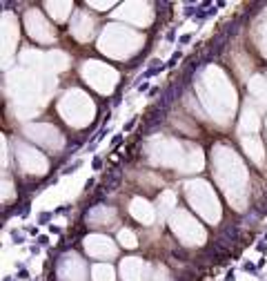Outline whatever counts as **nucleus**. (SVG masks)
Returning <instances> with one entry per match:
<instances>
[{"label":"nucleus","mask_w":267,"mask_h":281,"mask_svg":"<svg viewBox=\"0 0 267 281\" xmlns=\"http://www.w3.org/2000/svg\"><path fill=\"white\" fill-rule=\"evenodd\" d=\"M134 125H136V118H131V120H129V123L125 125V132H129V129H134Z\"/></svg>","instance_id":"nucleus-21"},{"label":"nucleus","mask_w":267,"mask_h":281,"mask_svg":"<svg viewBox=\"0 0 267 281\" xmlns=\"http://www.w3.org/2000/svg\"><path fill=\"white\" fill-rule=\"evenodd\" d=\"M238 239H241V232H238V228L234 226V223H227V226L216 234V241H214V243H216L221 250L232 252V246H234Z\"/></svg>","instance_id":"nucleus-1"},{"label":"nucleus","mask_w":267,"mask_h":281,"mask_svg":"<svg viewBox=\"0 0 267 281\" xmlns=\"http://www.w3.org/2000/svg\"><path fill=\"white\" fill-rule=\"evenodd\" d=\"M18 279H22V281H27V279H29V272H27L25 263H18Z\"/></svg>","instance_id":"nucleus-9"},{"label":"nucleus","mask_w":267,"mask_h":281,"mask_svg":"<svg viewBox=\"0 0 267 281\" xmlns=\"http://www.w3.org/2000/svg\"><path fill=\"white\" fill-rule=\"evenodd\" d=\"M120 181H122V170H118V167H114V170L107 174V179H105V194L107 192H116L120 187Z\"/></svg>","instance_id":"nucleus-3"},{"label":"nucleus","mask_w":267,"mask_h":281,"mask_svg":"<svg viewBox=\"0 0 267 281\" xmlns=\"http://www.w3.org/2000/svg\"><path fill=\"white\" fill-rule=\"evenodd\" d=\"M165 116H167V109H160L158 105H154V107H149V109L145 112L142 120H145L147 129H154V127H158V125L165 120Z\"/></svg>","instance_id":"nucleus-2"},{"label":"nucleus","mask_w":267,"mask_h":281,"mask_svg":"<svg viewBox=\"0 0 267 281\" xmlns=\"http://www.w3.org/2000/svg\"><path fill=\"white\" fill-rule=\"evenodd\" d=\"M5 281H14V277H9V275H7V277H5Z\"/></svg>","instance_id":"nucleus-25"},{"label":"nucleus","mask_w":267,"mask_h":281,"mask_svg":"<svg viewBox=\"0 0 267 281\" xmlns=\"http://www.w3.org/2000/svg\"><path fill=\"white\" fill-rule=\"evenodd\" d=\"M69 210H71V208H69V205H62V208H58V210H56L54 214H67V212H69Z\"/></svg>","instance_id":"nucleus-17"},{"label":"nucleus","mask_w":267,"mask_h":281,"mask_svg":"<svg viewBox=\"0 0 267 281\" xmlns=\"http://www.w3.org/2000/svg\"><path fill=\"white\" fill-rule=\"evenodd\" d=\"M94 185H96V181H94V179H89L87 183H85V190H87V192H89V190H94Z\"/></svg>","instance_id":"nucleus-18"},{"label":"nucleus","mask_w":267,"mask_h":281,"mask_svg":"<svg viewBox=\"0 0 267 281\" xmlns=\"http://www.w3.org/2000/svg\"><path fill=\"white\" fill-rule=\"evenodd\" d=\"M241 20H243V18H238V20H234V22H227V25H225L223 34L227 36V38H232V36H236V34H238V27H241Z\"/></svg>","instance_id":"nucleus-4"},{"label":"nucleus","mask_w":267,"mask_h":281,"mask_svg":"<svg viewBox=\"0 0 267 281\" xmlns=\"http://www.w3.org/2000/svg\"><path fill=\"white\" fill-rule=\"evenodd\" d=\"M225 281H234V270H227V275H225Z\"/></svg>","instance_id":"nucleus-22"},{"label":"nucleus","mask_w":267,"mask_h":281,"mask_svg":"<svg viewBox=\"0 0 267 281\" xmlns=\"http://www.w3.org/2000/svg\"><path fill=\"white\" fill-rule=\"evenodd\" d=\"M49 230H51V232H54V234H60V232H62V230H60V228H56V226H54V223H51V226H49Z\"/></svg>","instance_id":"nucleus-24"},{"label":"nucleus","mask_w":267,"mask_h":281,"mask_svg":"<svg viewBox=\"0 0 267 281\" xmlns=\"http://www.w3.org/2000/svg\"><path fill=\"white\" fill-rule=\"evenodd\" d=\"M120 140H122V136H120V134H116V136H114V138H111V145H114V147H116V145L120 143Z\"/></svg>","instance_id":"nucleus-20"},{"label":"nucleus","mask_w":267,"mask_h":281,"mask_svg":"<svg viewBox=\"0 0 267 281\" xmlns=\"http://www.w3.org/2000/svg\"><path fill=\"white\" fill-rule=\"evenodd\" d=\"M243 270H245V272L256 275V266H254V263H249V261H245V263H243Z\"/></svg>","instance_id":"nucleus-11"},{"label":"nucleus","mask_w":267,"mask_h":281,"mask_svg":"<svg viewBox=\"0 0 267 281\" xmlns=\"http://www.w3.org/2000/svg\"><path fill=\"white\" fill-rule=\"evenodd\" d=\"M51 217H54L51 212H40V214H38V223H47V221H51Z\"/></svg>","instance_id":"nucleus-10"},{"label":"nucleus","mask_w":267,"mask_h":281,"mask_svg":"<svg viewBox=\"0 0 267 281\" xmlns=\"http://www.w3.org/2000/svg\"><path fill=\"white\" fill-rule=\"evenodd\" d=\"M78 167H82V161H80V158H76L74 163H69V165H67L65 170H62V174H71V172H76V170H78Z\"/></svg>","instance_id":"nucleus-5"},{"label":"nucleus","mask_w":267,"mask_h":281,"mask_svg":"<svg viewBox=\"0 0 267 281\" xmlns=\"http://www.w3.org/2000/svg\"><path fill=\"white\" fill-rule=\"evenodd\" d=\"M91 167H94V170H100V167H102V158H100V156H96V158L91 161Z\"/></svg>","instance_id":"nucleus-12"},{"label":"nucleus","mask_w":267,"mask_h":281,"mask_svg":"<svg viewBox=\"0 0 267 281\" xmlns=\"http://www.w3.org/2000/svg\"><path fill=\"white\" fill-rule=\"evenodd\" d=\"M167 40H169V43H174V40H176V31H174V29L167 31Z\"/></svg>","instance_id":"nucleus-19"},{"label":"nucleus","mask_w":267,"mask_h":281,"mask_svg":"<svg viewBox=\"0 0 267 281\" xmlns=\"http://www.w3.org/2000/svg\"><path fill=\"white\" fill-rule=\"evenodd\" d=\"M180 58H183V54H180V51H174V54H171V58L167 60V69H169V67H176V63H178Z\"/></svg>","instance_id":"nucleus-7"},{"label":"nucleus","mask_w":267,"mask_h":281,"mask_svg":"<svg viewBox=\"0 0 267 281\" xmlns=\"http://www.w3.org/2000/svg\"><path fill=\"white\" fill-rule=\"evenodd\" d=\"M11 241L16 243V246H22L25 243V234H20L18 230H11Z\"/></svg>","instance_id":"nucleus-6"},{"label":"nucleus","mask_w":267,"mask_h":281,"mask_svg":"<svg viewBox=\"0 0 267 281\" xmlns=\"http://www.w3.org/2000/svg\"><path fill=\"white\" fill-rule=\"evenodd\" d=\"M105 134H109V127H107V125H102V127L98 129V134L94 136V143H98V140H102V138H105Z\"/></svg>","instance_id":"nucleus-8"},{"label":"nucleus","mask_w":267,"mask_h":281,"mask_svg":"<svg viewBox=\"0 0 267 281\" xmlns=\"http://www.w3.org/2000/svg\"><path fill=\"white\" fill-rule=\"evenodd\" d=\"M29 252H31V255H38V252H40V246H38V243H36V246H31Z\"/></svg>","instance_id":"nucleus-23"},{"label":"nucleus","mask_w":267,"mask_h":281,"mask_svg":"<svg viewBox=\"0 0 267 281\" xmlns=\"http://www.w3.org/2000/svg\"><path fill=\"white\" fill-rule=\"evenodd\" d=\"M47 243H49V239H47L45 234H40V237H38V246L42 248V246H47Z\"/></svg>","instance_id":"nucleus-16"},{"label":"nucleus","mask_w":267,"mask_h":281,"mask_svg":"<svg viewBox=\"0 0 267 281\" xmlns=\"http://www.w3.org/2000/svg\"><path fill=\"white\" fill-rule=\"evenodd\" d=\"M256 250H258V252H267V243H265V239L256 243Z\"/></svg>","instance_id":"nucleus-15"},{"label":"nucleus","mask_w":267,"mask_h":281,"mask_svg":"<svg viewBox=\"0 0 267 281\" xmlns=\"http://www.w3.org/2000/svg\"><path fill=\"white\" fill-rule=\"evenodd\" d=\"M178 43H180V45H187V43H192V34H185V36H180V38H178Z\"/></svg>","instance_id":"nucleus-14"},{"label":"nucleus","mask_w":267,"mask_h":281,"mask_svg":"<svg viewBox=\"0 0 267 281\" xmlns=\"http://www.w3.org/2000/svg\"><path fill=\"white\" fill-rule=\"evenodd\" d=\"M263 239H265V241H267V232H265V237H263Z\"/></svg>","instance_id":"nucleus-26"},{"label":"nucleus","mask_w":267,"mask_h":281,"mask_svg":"<svg viewBox=\"0 0 267 281\" xmlns=\"http://www.w3.org/2000/svg\"><path fill=\"white\" fill-rule=\"evenodd\" d=\"M138 92H140V94H142V92H151V89H149V83H147V80L138 83Z\"/></svg>","instance_id":"nucleus-13"}]
</instances>
